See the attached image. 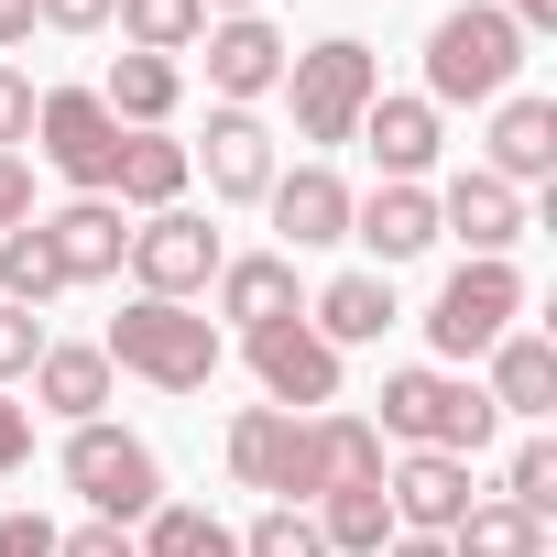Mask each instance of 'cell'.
Returning <instances> with one entry per match:
<instances>
[{
    "instance_id": "cell-1",
    "label": "cell",
    "mask_w": 557,
    "mask_h": 557,
    "mask_svg": "<svg viewBox=\"0 0 557 557\" xmlns=\"http://www.w3.org/2000/svg\"><path fill=\"white\" fill-rule=\"evenodd\" d=\"M524 23H503L492 0H459V12H437V34H426V110L448 121V110H492V99H513V77H524Z\"/></svg>"
},
{
    "instance_id": "cell-2",
    "label": "cell",
    "mask_w": 557,
    "mask_h": 557,
    "mask_svg": "<svg viewBox=\"0 0 557 557\" xmlns=\"http://www.w3.org/2000/svg\"><path fill=\"white\" fill-rule=\"evenodd\" d=\"M110 372H132V383H153V394H208L219 383V361H230V329L219 318H197V307H164V296H132L121 318H110Z\"/></svg>"
},
{
    "instance_id": "cell-3",
    "label": "cell",
    "mask_w": 557,
    "mask_h": 557,
    "mask_svg": "<svg viewBox=\"0 0 557 557\" xmlns=\"http://www.w3.org/2000/svg\"><path fill=\"white\" fill-rule=\"evenodd\" d=\"M394 448H448V459H481L492 437H503V416H492V394L470 383V372H437V361H405V372H383V416H372Z\"/></svg>"
},
{
    "instance_id": "cell-4",
    "label": "cell",
    "mask_w": 557,
    "mask_h": 557,
    "mask_svg": "<svg viewBox=\"0 0 557 557\" xmlns=\"http://www.w3.org/2000/svg\"><path fill=\"white\" fill-rule=\"evenodd\" d=\"M285 99H296V143H350L361 132V110L383 99V55L361 45V34H329V45H307V55H285Z\"/></svg>"
},
{
    "instance_id": "cell-5",
    "label": "cell",
    "mask_w": 557,
    "mask_h": 557,
    "mask_svg": "<svg viewBox=\"0 0 557 557\" xmlns=\"http://www.w3.org/2000/svg\"><path fill=\"white\" fill-rule=\"evenodd\" d=\"M66 492L88 503V524H143V513L164 503V459H153L132 426L88 416V426H66Z\"/></svg>"
},
{
    "instance_id": "cell-6",
    "label": "cell",
    "mask_w": 557,
    "mask_h": 557,
    "mask_svg": "<svg viewBox=\"0 0 557 557\" xmlns=\"http://www.w3.org/2000/svg\"><path fill=\"white\" fill-rule=\"evenodd\" d=\"M121 262H132V285H143V296H164V307H197V296L219 285L230 240H219L197 208H153V219L132 230V251H121Z\"/></svg>"
},
{
    "instance_id": "cell-7",
    "label": "cell",
    "mask_w": 557,
    "mask_h": 557,
    "mask_svg": "<svg viewBox=\"0 0 557 557\" xmlns=\"http://www.w3.org/2000/svg\"><path fill=\"white\" fill-rule=\"evenodd\" d=\"M513 318H524V273L513 262H459L426 307V339H437V361H481Z\"/></svg>"
},
{
    "instance_id": "cell-8",
    "label": "cell",
    "mask_w": 557,
    "mask_h": 557,
    "mask_svg": "<svg viewBox=\"0 0 557 557\" xmlns=\"http://www.w3.org/2000/svg\"><path fill=\"white\" fill-rule=\"evenodd\" d=\"M34 143H45V164H55L77 197H110V175H121V121L99 110V88H45V99H34Z\"/></svg>"
},
{
    "instance_id": "cell-9",
    "label": "cell",
    "mask_w": 557,
    "mask_h": 557,
    "mask_svg": "<svg viewBox=\"0 0 557 557\" xmlns=\"http://www.w3.org/2000/svg\"><path fill=\"white\" fill-rule=\"evenodd\" d=\"M240 350H251V383H262V405H285V416H329V405H339V350H329L307 318H285V329H251Z\"/></svg>"
},
{
    "instance_id": "cell-10",
    "label": "cell",
    "mask_w": 557,
    "mask_h": 557,
    "mask_svg": "<svg viewBox=\"0 0 557 557\" xmlns=\"http://www.w3.org/2000/svg\"><path fill=\"white\" fill-rule=\"evenodd\" d=\"M208 318L219 329H285V318H307V285H296V251H230L219 262V285H208Z\"/></svg>"
},
{
    "instance_id": "cell-11",
    "label": "cell",
    "mask_w": 557,
    "mask_h": 557,
    "mask_svg": "<svg viewBox=\"0 0 557 557\" xmlns=\"http://www.w3.org/2000/svg\"><path fill=\"white\" fill-rule=\"evenodd\" d=\"M426 197H437V240H470V262H513V240H524V197H513L503 175L459 164V175L426 186Z\"/></svg>"
},
{
    "instance_id": "cell-12",
    "label": "cell",
    "mask_w": 557,
    "mask_h": 557,
    "mask_svg": "<svg viewBox=\"0 0 557 557\" xmlns=\"http://www.w3.org/2000/svg\"><path fill=\"white\" fill-rule=\"evenodd\" d=\"M383 503H394V535H448L481 492H470V459H448V448H405V459L383 470Z\"/></svg>"
},
{
    "instance_id": "cell-13",
    "label": "cell",
    "mask_w": 557,
    "mask_h": 557,
    "mask_svg": "<svg viewBox=\"0 0 557 557\" xmlns=\"http://www.w3.org/2000/svg\"><path fill=\"white\" fill-rule=\"evenodd\" d=\"M208 45V88H219V110H251V99H273V88H285V34H273L262 12H240V23H208L197 34Z\"/></svg>"
},
{
    "instance_id": "cell-14",
    "label": "cell",
    "mask_w": 557,
    "mask_h": 557,
    "mask_svg": "<svg viewBox=\"0 0 557 557\" xmlns=\"http://www.w3.org/2000/svg\"><path fill=\"white\" fill-rule=\"evenodd\" d=\"M186 164H208V197H230V208H251L273 175H285L262 110H208V143H186Z\"/></svg>"
},
{
    "instance_id": "cell-15",
    "label": "cell",
    "mask_w": 557,
    "mask_h": 557,
    "mask_svg": "<svg viewBox=\"0 0 557 557\" xmlns=\"http://www.w3.org/2000/svg\"><path fill=\"white\" fill-rule=\"evenodd\" d=\"M372 164H383V186H426V164H437V143H448V121L426 110V99H405V88H383L372 110H361V132H350Z\"/></svg>"
},
{
    "instance_id": "cell-16",
    "label": "cell",
    "mask_w": 557,
    "mask_h": 557,
    "mask_svg": "<svg viewBox=\"0 0 557 557\" xmlns=\"http://www.w3.org/2000/svg\"><path fill=\"white\" fill-rule=\"evenodd\" d=\"M481 175H503L513 197L524 186H546L557 175V99H492V153H481Z\"/></svg>"
},
{
    "instance_id": "cell-17",
    "label": "cell",
    "mask_w": 557,
    "mask_h": 557,
    "mask_svg": "<svg viewBox=\"0 0 557 557\" xmlns=\"http://www.w3.org/2000/svg\"><path fill=\"white\" fill-rule=\"evenodd\" d=\"M350 240L372 251V273H394V262L437 251V197L426 186H372V197H350Z\"/></svg>"
},
{
    "instance_id": "cell-18",
    "label": "cell",
    "mask_w": 557,
    "mask_h": 557,
    "mask_svg": "<svg viewBox=\"0 0 557 557\" xmlns=\"http://www.w3.org/2000/svg\"><path fill=\"white\" fill-rule=\"evenodd\" d=\"M481 361H492V383H481V394H492V416H513V426H546V416H557V339L503 329Z\"/></svg>"
},
{
    "instance_id": "cell-19",
    "label": "cell",
    "mask_w": 557,
    "mask_h": 557,
    "mask_svg": "<svg viewBox=\"0 0 557 557\" xmlns=\"http://www.w3.org/2000/svg\"><path fill=\"white\" fill-rule=\"evenodd\" d=\"M262 208H273V230H285V251H329V240H350V186H339L329 164L273 175V186H262Z\"/></svg>"
},
{
    "instance_id": "cell-20",
    "label": "cell",
    "mask_w": 557,
    "mask_h": 557,
    "mask_svg": "<svg viewBox=\"0 0 557 557\" xmlns=\"http://www.w3.org/2000/svg\"><path fill=\"white\" fill-rule=\"evenodd\" d=\"M99 110H110L121 132H164V121L186 110V66H175V55H132V45H121V55H110V77H99Z\"/></svg>"
},
{
    "instance_id": "cell-21",
    "label": "cell",
    "mask_w": 557,
    "mask_h": 557,
    "mask_svg": "<svg viewBox=\"0 0 557 557\" xmlns=\"http://www.w3.org/2000/svg\"><path fill=\"white\" fill-rule=\"evenodd\" d=\"M23 383H34V405H45V416L88 426V416L110 405V383H121V372H110V350H99V339H45V361H34Z\"/></svg>"
},
{
    "instance_id": "cell-22",
    "label": "cell",
    "mask_w": 557,
    "mask_h": 557,
    "mask_svg": "<svg viewBox=\"0 0 557 557\" xmlns=\"http://www.w3.org/2000/svg\"><path fill=\"white\" fill-rule=\"evenodd\" d=\"M45 240H55V262H66V285H110L121 251H132V230H121L110 197H66V208L45 219Z\"/></svg>"
},
{
    "instance_id": "cell-23",
    "label": "cell",
    "mask_w": 557,
    "mask_h": 557,
    "mask_svg": "<svg viewBox=\"0 0 557 557\" xmlns=\"http://www.w3.org/2000/svg\"><path fill=\"white\" fill-rule=\"evenodd\" d=\"M186 186H197V164H186V143L175 132H121V175H110V208H186Z\"/></svg>"
},
{
    "instance_id": "cell-24",
    "label": "cell",
    "mask_w": 557,
    "mask_h": 557,
    "mask_svg": "<svg viewBox=\"0 0 557 557\" xmlns=\"http://www.w3.org/2000/svg\"><path fill=\"white\" fill-rule=\"evenodd\" d=\"M307 329H318L329 350H372V339L394 329V273H372V262H361V273H329V296L307 307Z\"/></svg>"
},
{
    "instance_id": "cell-25",
    "label": "cell",
    "mask_w": 557,
    "mask_h": 557,
    "mask_svg": "<svg viewBox=\"0 0 557 557\" xmlns=\"http://www.w3.org/2000/svg\"><path fill=\"white\" fill-rule=\"evenodd\" d=\"M307 513H318V546H329V557H383V546H394L383 481H339V492H318Z\"/></svg>"
},
{
    "instance_id": "cell-26",
    "label": "cell",
    "mask_w": 557,
    "mask_h": 557,
    "mask_svg": "<svg viewBox=\"0 0 557 557\" xmlns=\"http://www.w3.org/2000/svg\"><path fill=\"white\" fill-rule=\"evenodd\" d=\"M448 557H546V524H535V513H513L503 492H481V503L448 524Z\"/></svg>"
},
{
    "instance_id": "cell-27",
    "label": "cell",
    "mask_w": 557,
    "mask_h": 557,
    "mask_svg": "<svg viewBox=\"0 0 557 557\" xmlns=\"http://www.w3.org/2000/svg\"><path fill=\"white\" fill-rule=\"evenodd\" d=\"M132 546H143V557H240V535H230L208 503H153Z\"/></svg>"
},
{
    "instance_id": "cell-28",
    "label": "cell",
    "mask_w": 557,
    "mask_h": 557,
    "mask_svg": "<svg viewBox=\"0 0 557 557\" xmlns=\"http://www.w3.org/2000/svg\"><path fill=\"white\" fill-rule=\"evenodd\" d=\"M0 296H12V307H45V296H66V262H55L45 219H23V230H0Z\"/></svg>"
},
{
    "instance_id": "cell-29",
    "label": "cell",
    "mask_w": 557,
    "mask_h": 557,
    "mask_svg": "<svg viewBox=\"0 0 557 557\" xmlns=\"http://www.w3.org/2000/svg\"><path fill=\"white\" fill-rule=\"evenodd\" d=\"M110 23H121V45H132V55H186V45L208 34L197 0H121Z\"/></svg>"
},
{
    "instance_id": "cell-30",
    "label": "cell",
    "mask_w": 557,
    "mask_h": 557,
    "mask_svg": "<svg viewBox=\"0 0 557 557\" xmlns=\"http://www.w3.org/2000/svg\"><path fill=\"white\" fill-rule=\"evenodd\" d=\"M503 503H513V513H535V524L557 513V437H524V448H513V470H503Z\"/></svg>"
},
{
    "instance_id": "cell-31",
    "label": "cell",
    "mask_w": 557,
    "mask_h": 557,
    "mask_svg": "<svg viewBox=\"0 0 557 557\" xmlns=\"http://www.w3.org/2000/svg\"><path fill=\"white\" fill-rule=\"evenodd\" d=\"M240 557H329V546H318V513L307 503H262V524L240 535Z\"/></svg>"
},
{
    "instance_id": "cell-32",
    "label": "cell",
    "mask_w": 557,
    "mask_h": 557,
    "mask_svg": "<svg viewBox=\"0 0 557 557\" xmlns=\"http://www.w3.org/2000/svg\"><path fill=\"white\" fill-rule=\"evenodd\" d=\"M34 361H45V318H34V307H12V296H0V394H12V383H23Z\"/></svg>"
},
{
    "instance_id": "cell-33",
    "label": "cell",
    "mask_w": 557,
    "mask_h": 557,
    "mask_svg": "<svg viewBox=\"0 0 557 557\" xmlns=\"http://www.w3.org/2000/svg\"><path fill=\"white\" fill-rule=\"evenodd\" d=\"M34 99H45V88H34L23 66H0V153H23V143H34Z\"/></svg>"
},
{
    "instance_id": "cell-34",
    "label": "cell",
    "mask_w": 557,
    "mask_h": 557,
    "mask_svg": "<svg viewBox=\"0 0 557 557\" xmlns=\"http://www.w3.org/2000/svg\"><path fill=\"white\" fill-rule=\"evenodd\" d=\"M110 12H121V0H34L45 34H110Z\"/></svg>"
},
{
    "instance_id": "cell-35",
    "label": "cell",
    "mask_w": 557,
    "mask_h": 557,
    "mask_svg": "<svg viewBox=\"0 0 557 557\" xmlns=\"http://www.w3.org/2000/svg\"><path fill=\"white\" fill-rule=\"evenodd\" d=\"M0 557H55V524H45V513H12V503H0Z\"/></svg>"
},
{
    "instance_id": "cell-36",
    "label": "cell",
    "mask_w": 557,
    "mask_h": 557,
    "mask_svg": "<svg viewBox=\"0 0 557 557\" xmlns=\"http://www.w3.org/2000/svg\"><path fill=\"white\" fill-rule=\"evenodd\" d=\"M55 557H143V546H132V524H77V535H55Z\"/></svg>"
},
{
    "instance_id": "cell-37",
    "label": "cell",
    "mask_w": 557,
    "mask_h": 557,
    "mask_svg": "<svg viewBox=\"0 0 557 557\" xmlns=\"http://www.w3.org/2000/svg\"><path fill=\"white\" fill-rule=\"evenodd\" d=\"M23 219H34V164L0 153V230H23Z\"/></svg>"
},
{
    "instance_id": "cell-38",
    "label": "cell",
    "mask_w": 557,
    "mask_h": 557,
    "mask_svg": "<svg viewBox=\"0 0 557 557\" xmlns=\"http://www.w3.org/2000/svg\"><path fill=\"white\" fill-rule=\"evenodd\" d=\"M23 459H34V416L0 394V470H23Z\"/></svg>"
},
{
    "instance_id": "cell-39",
    "label": "cell",
    "mask_w": 557,
    "mask_h": 557,
    "mask_svg": "<svg viewBox=\"0 0 557 557\" xmlns=\"http://www.w3.org/2000/svg\"><path fill=\"white\" fill-rule=\"evenodd\" d=\"M503 23H524V34H557V0H492Z\"/></svg>"
},
{
    "instance_id": "cell-40",
    "label": "cell",
    "mask_w": 557,
    "mask_h": 557,
    "mask_svg": "<svg viewBox=\"0 0 557 557\" xmlns=\"http://www.w3.org/2000/svg\"><path fill=\"white\" fill-rule=\"evenodd\" d=\"M12 45H34V0H0V55Z\"/></svg>"
},
{
    "instance_id": "cell-41",
    "label": "cell",
    "mask_w": 557,
    "mask_h": 557,
    "mask_svg": "<svg viewBox=\"0 0 557 557\" xmlns=\"http://www.w3.org/2000/svg\"><path fill=\"white\" fill-rule=\"evenodd\" d=\"M383 557H448V535H394Z\"/></svg>"
},
{
    "instance_id": "cell-42",
    "label": "cell",
    "mask_w": 557,
    "mask_h": 557,
    "mask_svg": "<svg viewBox=\"0 0 557 557\" xmlns=\"http://www.w3.org/2000/svg\"><path fill=\"white\" fill-rule=\"evenodd\" d=\"M197 12H208V23H240V12H262V0H197Z\"/></svg>"
}]
</instances>
